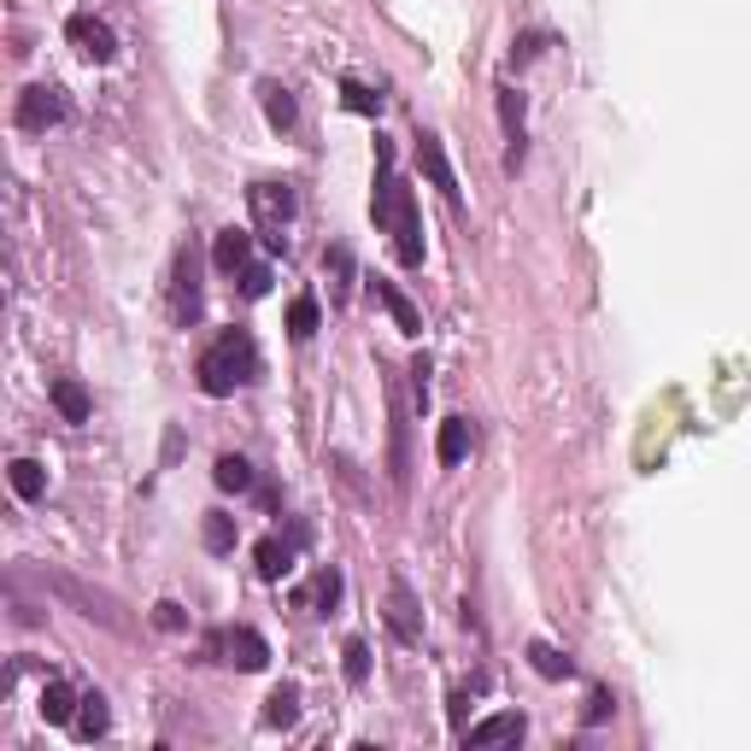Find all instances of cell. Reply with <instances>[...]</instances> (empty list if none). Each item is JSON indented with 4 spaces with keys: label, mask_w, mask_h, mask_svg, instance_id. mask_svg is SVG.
Wrapping results in <instances>:
<instances>
[{
    "label": "cell",
    "mask_w": 751,
    "mask_h": 751,
    "mask_svg": "<svg viewBox=\"0 0 751 751\" xmlns=\"http://www.w3.org/2000/svg\"><path fill=\"white\" fill-rule=\"evenodd\" d=\"M77 705H82V698L65 687V681H47V687H42V722H54V728L77 722Z\"/></svg>",
    "instance_id": "7402d4cb"
},
{
    "label": "cell",
    "mask_w": 751,
    "mask_h": 751,
    "mask_svg": "<svg viewBox=\"0 0 751 751\" xmlns=\"http://www.w3.org/2000/svg\"><path fill=\"white\" fill-rule=\"evenodd\" d=\"M42 587L54 593L59 605H71L77 617H89V623H100L107 635H130V605L117 599V593H107V587H94V582H82L77 570H59V563H42Z\"/></svg>",
    "instance_id": "3957f363"
},
{
    "label": "cell",
    "mask_w": 751,
    "mask_h": 751,
    "mask_svg": "<svg viewBox=\"0 0 751 751\" xmlns=\"http://www.w3.org/2000/svg\"><path fill=\"white\" fill-rule=\"evenodd\" d=\"M317 323H323L317 294H300L294 305H288V335H294V340H312V335H317Z\"/></svg>",
    "instance_id": "d4e9b609"
},
{
    "label": "cell",
    "mask_w": 751,
    "mask_h": 751,
    "mask_svg": "<svg viewBox=\"0 0 751 751\" xmlns=\"http://www.w3.org/2000/svg\"><path fill=\"white\" fill-rule=\"evenodd\" d=\"M170 312H177L182 329H188V323H200V312H206V294H200V253H194V247L177 253V277H170Z\"/></svg>",
    "instance_id": "52a82bcc"
},
{
    "label": "cell",
    "mask_w": 751,
    "mask_h": 751,
    "mask_svg": "<svg viewBox=\"0 0 751 751\" xmlns=\"http://www.w3.org/2000/svg\"><path fill=\"white\" fill-rule=\"evenodd\" d=\"M259 107H265V124L277 130V135H294V124H300V100L288 94L277 77H265V82H259Z\"/></svg>",
    "instance_id": "7c38bea8"
},
{
    "label": "cell",
    "mask_w": 751,
    "mask_h": 751,
    "mask_svg": "<svg viewBox=\"0 0 751 751\" xmlns=\"http://www.w3.org/2000/svg\"><path fill=\"white\" fill-rule=\"evenodd\" d=\"M235 282H242V294H247V300H265V294H270V265H265V259H253Z\"/></svg>",
    "instance_id": "f1b7e54d"
},
{
    "label": "cell",
    "mask_w": 751,
    "mask_h": 751,
    "mask_svg": "<svg viewBox=\"0 0 751 751\" xmlns=\"http://www.w3.org/2000/svg\"><path fill=\"white\" fill-rule=\"evenodd\" d=\"M294 552H300V535H294V540L265 535L259 546H253V558H259V575H265V582H282V575L294 570Z\"/></svg>",
    "instance_id": "4fadbf2b"
},
{
    "label": "cell",
    "mask_w": 751,
    "mask_h": 751,
    "mask_svg": "<svg viewBox=\"0 0 751 751\" xmlns=\"http://www.w3.org/2000/svg\"><path fill=\"white\" fill-rule=\"evenodd\" d=\"M200 535H206V552H235V535H242V528H235L229 511H206V528H200Z\"/></svg>",
    "instance_id": "4316f807"
},
{
    "label": "cell",
    "mask_w": 751,
    "mask_h": 751,
    "mask_svg": "<svg viewBox=\"0 0 751 751\" xmlns=\"http://www.w3.org/2000/svg\"><path fill=\"white\" fill-rule=\"evenodd\" d=\"M464 740H470V746H500V740H523V716H517V710H500V716H487V722L464 728Z\"/></svg>",
    "instance_id": "d6986e66"
},
{
    "label": "cell",
    "mask_w": 751,
    "mask_h": 751,
    "mask_svg": "<svg viewBox=\"0 0 751 751\" xmlns=\"http://www.w3.org/2000/svg\"><path fill=\"white\" fill-rule=\"evenodd\" d=\"M610 710H617V698H610V693L599 687V693H593V698H587V710H582V722L593 728V722H605V716H610Z\"/></svg>",
    "instance_id": "d6a6232c"
},
{
    "label": "cell",
    "mask_w": 751,
    "mask_h": 751,
    "mask_svg": "<svg viewBox=\"0 0 751 751\" xmlns=\"http://www.w3.org/2000/svg\"><path fill=\"white\" fill-rule=\"evenodd\" d=\"M370 294H375V300L388 305V317L400 323V335H423V312H417V305H412V300L400 294L394 282H370Z\"/></svg>",
    "instance_id": "ac0fdd59"
},
{
    "label": "cell",
    "mask_w": 751,
    "mask_h": 751,
    "mask_svg": "<svg viewBox=\"0 0 751 751\" xmlns=\"http://www.w3.org/2000/svg\"><path fill=\"white\" fill-rule=\"evenodd\" d=\"M312 599H317V610L329 617L335 610V599H340V570H317V587H312Z\"/></svg>",
    "instance_id": "4dcf8cb0"
},
{
    "label": "cell",
    "mask_w": 751,
    "mask_h": 751,
    "mask_svg": "<svg viewBox=\"0 0 751 751\" xmlns=\"http://www.w3.org/2000/svg\"><path fill=\"white\" fill-rule=\"evenodd\" d=\"M194 375H200V394H212V400H229L235 388L259 382V347H253V335L247 329H224L206 352H200Z\"/></svg>",
    "instance_id": "7a4b0ae2"
},
{
    "label": "cell",
    "mask_w": 751,
    "mask_h": 751,
    "mask_svg": "<svg viewBox=\"0 0 751 751\" xmlns=\"http://www.w3.org/2000/svg\"><path fill=\"white\" fill-rule=\"evenodd\" d=\"M212 265L224 270V277H242V270L253 265V235L247 229H224V235H217V247H212Z\"/></svg>",
    "instance_id": "5bb4252c"
},
{
    "label": "cell",
    "mask_w": 751,
    "mask_h": 751,
    "mask_svg": "<svg viewBox=\"0 0 751 751\" xmlns=\"http://www.w3.org/2000/svg\"><path fill=\"white\" fill-rule=\"evenodd\" d=\"M7 482H12V493H19L24 505H36L42 493H47V470L36 464V458H12V464H7Z\"/></svg>",
    "instance_id": "ffe728a7"
},
{
    "label": "cell",
    "mask_w": 751,
    "mask_h": 751,
    "mask_svg": "<svg viewBox=\"0 0 751 751\" xmlns=\"http://www.w3.org/2000/svg\"><path fill=\"white\" fill-rule=\"evenodd\" d=\"M470 417H447V423H440V435H435V458H440V464H464V458H470Z\"/></svg>",
    "instance_id": "2e32d148"
},
{
    "label": "cell",
    "mask_w": 751,
    "mask_h": 751,
    "mask_svg": "<svg viewBox=\"0 0 751 751\" xmlns=\"http://www.w3.org/2000/svg\"><path fill=\"white\" fill-rule=\"evenodd\" d=\"M340 94H347V107H352V112H382V94H370L365 82H352V77L340 82Z\"/></svg>",
    "instance_id": "1f68e13d"
},
{
    "label": "cell",
    "mask_w": 751,
    "mask_h": 751,
    "mask_svg": "<svg viewBox=\"0 0 751 751\" xmlns=\"http://www.w3.org/2000/svg\"><path fill=\"white\" fill-rule=\"evenodd\" d=\"M417 165H423V177H429L440 194L452 200V206L464 200V188H458V170H452V159H447V142H440L435 130H417Z\"/></svg>",
    "instance_id": "9c48e42d"
},
{
    "label": "cell",
    "mask_w": 751,
    "mask_h": 751,
    "mask_svg": "<svg viewBox=\"0 0 751 751\" xmlns=\"http://www.w3.org/2000/svg\"><path fill=\"white\" fill-rule=\"evenodd\" d=\"M47 400H54V412L65 417V423H89V388L82 382H71V375H54V388H47Z\"/></svg>",
    "instance_id": "9a60e30c"
},
{
    "label": "cell",
    "mask_w": 751,
    "mask_h": 751,
    "mask_svg": "<svg viewBox=\"0 0 751 751\" xmlns=\"http://www.w3.org/2000/svg\"><path fill=\"white\" fill-rule=\"evenodd\" d=\"M77 740H107L112 733V710H107V698L100 693H82V710H77Z\"/></svg>",
    "instance_id": "44dd1931"
},
{
    "label": "cell",
    "mask_w": 751,
    "mask_h": 751,
    "mask_svg": "<svg viewBox=\"0 0 751 751\" xmlns=\"http://www.w3.org/2000/svg\"><path fill=\"white\" fill-rule=\"evenodd\" d=\"M247 206H253V224L265 229V247L277 253L282 242H288V224H294V188L288 182H277V177H265V182H253L247 188Z\"/></svg>",
    "instance_id": "277c9868"
},
{
    "label": "cell",
    "mask_w": 751,
    "mask_h": 751,
    "mask_svg": "<svg viewBox=\"0 0 751 751\" xmlns=\"http://www.w3.org/2000/svg\"><path fill=\"white\" fill-rule=\"evenodd\" d=\"M153 628H165V635H182V628H188V610H182L177 599H159V605H153Z\"/></svg>",
    "instance_id": "f546056e"
},
{
    "label": "cell",
    "mask_w": 751,
    "mask_h": 751,
    "mask_svg": "<svg viewBox=\"0 0 751 751\" xmlns=\"http://www.w3.org/2000/svg\"><path fill=\"white\" fill-rule=\"evenodd\" d=\"M323 277H329V300L335 305H347L352 300V277H358V270H352V253L347 247H323Z\"/></svg>",
    "instance_id": "e0dca14e"
},
{
    "label": "cell",
    "mask_w": 751,
    "mask_h": 751,
    "mask_svg": "<svg viewBox=\"0 0 751 751\" xmlns=\"http://www.w3.org/2000/svg\"><path fill=\"white\" fill-rule=\"evenodd\" d=\"M370 217L375 229L394 235V253L400 265H423V217H417V194L405 188V177L394 170V142L375 135V194H370Z\"/></svg>",
    "instance_id": "6da1fadb"
},
{
    "label": "cell",
    "mask_w": 751,
    "mask_h": 751,
    "mask_svg": "<svg viewBox=\"0 0 751 751\" xmlns=\"http://www.w3.org/2000/svg\"><path fill=\"white\" fill-rule=\"evenodd\" d=\"M340 670H347L352 687H365V681H370V646L365 640H347V646H340Z\"/></svg>",
    "instance_id": "83f0119b"
},
{
    "label": "cell",
    "mask_w": 751,
    "mask_h": 751,
    "mask_svg": "<svg viewBox=\"0 0 751 751\" xmlns=\"http://www.w3.org/2000/svg\"><path fill=\"white\" fill-rule=\"evenodd\" d=\"M528 663H535V675H546V681H570V675H575V663L563 658L558 646H546V640L528 646Z\"/></svg>",
    "instance_id": "cb8c5ba5"
},
{
    "label": "cell",
    "mask_w": 751,
    "mask_h": 751,
    "mask_svg": "<svg viewBox=\"0 0 751 751\" xmlns=\"http://www.w3.org/2000/svg\"><path fill=\"white\" fill-rule=\"evenodd\" d=\"M65 36H71V47H77L89 65H112V59H117L112 24H100L94 12H71V19H65Z\"/></svg>",
    "instance_id": "ba28073f"
},
{
    "label": "cell",
    "mask_w": 751,
    "mask_h": 751,
    "mask_svg": "<svg viewBox=\"0 0 751 751\" xmlns=\"http://www.w3.org/2000/svg\"><path fill=\"white\" fill-rule=\"evenodd\" d=\"M294 722H300V687L282 681V687H270V698H265V728H294Z\"/></svg>",
    "instance_id": "603a6c76"
},
{
    "label": "cell",
    "mask_w": 751,
    "mask_h": 751,
    "mask_svg": "<svg viewBox=\"0 0 751 751\" xmlns=\"http://www.w3.org/2000/svg\"><path fill=\"white\" fill-rule=\"evenodd\" d=\"M388 628H394V640L400 646H417L423 640V610H417V593L405 575H394L388 582Z\"/></svg>",
    "instance_id": "30bf717a"
},
{
    "label": "cell",
    "mask_w": 751,
    "mask_h": 751,
    "mask_svg": "<svg viewBox=\"0 0 751 751\" xmlns=\"http://www.w3.org/2000/svg\"><path fill=\"white\" fill-rule=\"evenodd\" d=\"M65 117H71V100H65L59 82H30L19 94V130L24 135H47L54 124H65Z\"/></svg>",
    "instance_id": "5b68a950"
},
{
    "label": "cell",
    "mask_w": 751,
    "mask_h": 751,
    "mask_svg": "<svg viewBox=\"0 0 751 751\" xmlns=\"http://www.w3.org/2000/svg\"><path fill=\"white\" fill-rule=\"evenodd\" d=\"M523 117H528V100H523V89H511V82H500V124H505V135H511L505 170H523Z\"/></svg>",
    "instance_id": "8fae6325"
},
{
    "label": "cell",
    "mask_w": 751,
    "mask_h": 751,
    "mask_svg": "<svg viewBox=\"0 0 751 751\" xmlns=\"http://www.w3.org/2000/svg\"><path fill=\"white\" fill-rule=\"evenodd\" d=\"M540 54V36H523L517 47H511V59H517V65H528V59H535Z\"/></svg>",
    "instance_id": "e575fe53"
},
{
    "label": "cell",
    "mask_w": 751,
    "mask_h": 751,
    "mask_svg": "<svg viewBox=\"0 0 751 751\" xmlns=\"http://www.w3.org/2000/svg\"><path fill=\"white\" fill-rule=\"evenodd\" d=\"M412 388H417V405H429V358H412Z\"/></svg>",
    "instance_id": "836d02e7"
},
{
    "label": "cell",
    "mask_w": 751,
    "mask_h": 751,
    "mask_svg": "<svg viewBox=\"0 0 751 751\" xmlns=\"http://www.w3.org/2000/svg\"><path fill=\"white\" fill-rule=\"evenodd\" d=\"M206 652L217 663H235V670H265V663H270V640L259 635V628L235 623V628H217V635L206 640Z\"/></svg>",
    "instance_id": "8992f818"
},
{
    "label": "cell",
    "mask_w": 751,
    "mask_h": 751,
    "mask_svg": "<svg viewBox=\"0 0 751 751\" xmlns=\"http://www.w3.org/2000/svg\"><path fill=\"white\" fill-rule=\"evenodd\" d=\"M212 482L224 487V493H247L253 487V464H247L242 452H224V458H217V470H212Z\"/></svg>",
    "instance_id": "484cf974"
}]
</instances>
